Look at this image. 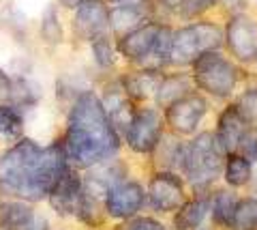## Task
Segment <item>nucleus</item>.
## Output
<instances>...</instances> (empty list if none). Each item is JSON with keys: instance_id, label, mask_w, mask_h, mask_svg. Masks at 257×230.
Instances as JSON below:
<instances>
[{"instance_id": "1", "label": "nucleus", "mask_w": 257, "mask_h": 230, "mask_svg": "<svg viewBox=\"0 0 257 230\" xmlns=\"http://www.w3.org/2000/svg\"><path fill=\"white\" fill-rule=\"evenodd\" d=\"M67 168L62 142L43 148L35 140L22 138L0 155V194L28 202L43 200Z\"/></svg>"}, {"instance_id": "2", "label": "nucleus", "mask_w": 257, "mask_h": 230, "mask_svg": "<svg viewBox=\"0 0 257 230\" xmlns=\"http://www.w3.org/2000/svg\"><path fill=\"white\" fill-rule=\"evenodd\" d=\"M67 162L75 168L107 162L118 148V133L103 108L101 99L92 93L79 95L67 121V133L62 140Z\"/></svg>"}, {"instance_id": "3", "label": "nucleus", "mask_w": 257, "mask_h": 230, "mask_svg": "<svg viewBox=\"0 0 257 230\" xmlns=\"http://www.w3.org/2000/svg\"><path fill=\"white\" fill-rule=\"evenodd\" d=\"M225 166V150L214 133L204 131L191 142L184 153L182 170L195 187H204L219 177Z\"/></svg>"}, {"instance_id": "4", "label": "nucleus", "mask_w": 257, "mask_h": 230, "mask_svg": "<svg viewBox=\"0 0 257 230\" xmlns=\"http://www.w3.org/2000/svg\"><path fill=\"white\" fill-rule=\"evenodd\" d=\"M221 43V30L212 24H193L174 33L170 62L174 65H189L204 52L214 50Z\"/></svg>"}, {"instance_id": "5", "label": "nucleus", "mask_w": 257, "mask_h": 230, "mask_svg": "<svg viewBox=\"0 0 257 230\" xmlns=\"http://www.w3.org/2000/svg\"><path fill=\"white\" fill-rule=\"evenodd\" d=\"M193 71H195V82L199 89L208 91L214 97H227L236 86L234 65L214 50L204 52L202 56L193 60Z\"/></svg>"}, {"instance_id": "6", "label": "nucleus", "mask_w": 257, "mask_h": 230, "mask_svg": "<svg viewBox=\"0 0 257 230\" xmlns=\"http://www.w3.org/2000/svg\"><path fill=\"white\" fill-rule=\"evenodd\" d=\"M163 136V121L155 110H142L133 114L126 127V142L138 153H150L155 150Z\"/></svg>"}, {"instance_id": "7", "label": "nucleus", "mask_w": 257, "mask_h": 230, "mask_svg": "<svg viewBox=\"0 0 257 230\" xmlns=\"http://www.w3.org/2000/svg\"><path fill=\"white\" fill-rule=\"evenodd\" d=\"M148 202L155 211L172 213L184 204L182 181L172 172H159L148 183Z\"/></svg>"}, {"instance_id": "8", "label": "nucleus", "mask_w": 257, "mask_h": 230, "mask_svg": "<svg viewBox=\"0 0 257 230\" xmlns=\"http://www.w3.org/2000/svg\"><path fill=\"white\" fill-rule=\"evenodd\" d=\"M82 198H84V181L77 174V170L67 168V172L60 177V181L54 185V189L47 196L52 209L58 215H77L79 207H82Z\"/></svg>"}, {"instance_id": "9", "label": "nucleus", "mask_w": 257, "mask_h": 230, "mask_svg": "<svg viewBox=\"0 0 257 230\" xmlns=\"http://www.w3.org/2000/svg\"><path fill=\"white\" fill-rule=\"evenodd\" d=\"M208 110V104L199 95H184L176 99L174 104L167 106L165 110V121L176 133H193L197 129L199 121L204 118Z\"/></svg>"}, {"instance_id": "10", "label": "nucleus", "mask_w": 257, "mask_h": 230, "mask_svg": "<svg viewBox=\"0 0 257 230\" xmlns=\"http://www.w3.org/2000/svg\"><path fill=\"white\" fill-rule=\"evenodd\" d=\"M144 202L146 194L140 183H118L105 196V211L111 217L128 219L144 207Z\"/></svg>"}, {"instance_id": "11", "label": "nucleus", "mask_w": 257, "mask_h": 230, "mask_svg": "<svg viewBox=\"0 0 257 230\" xmlns=\"http://www.w3.org/2000/svg\"><path fill=\"white\" fill-rule=\"evenodd\" d=\"M73 28L79 37L88 41L105 37V30L109 28V11L101 0H82L73 20Z\"/></svg>"}, {"instance_id": "12", "label": "nucleus", "mask_w": 257, "mask_h": 230, "mask_svg": "<svg viewBox=\"0 0 257 230\" xmlns=\"http://www.w3.org/2000/svg\"><path fill=\"white\" fill-rule=\"evenodd\" d=\"M227 43L234 56L240 60H251L257 56V22L248 15H238L229 22Z\"/></svg>"}, {"instance_id": "13", "label": "nucleus", "mask_w": 257, "mask_h": 230, "mask_svg": "<svg viewBox=\"0 0 257 230\" xmlns=\"http://www.w3.org/2000/svg\"><path fill=\"white\" fill-rule=\"evenodd\" d=\"M159 28L161 26L150 24V26H140V28L131 30L128 35H124L120 39V52H122V56L131 58V60H142L152 50V45H155Z\"/></svg>"}, {"instance_id": "14", "label": "nucleus", "mask_w": 257, "mask_h": 230, "mask_svg": "<svg viewBox=\"0 0 257 230\" xmlns=\"http://www.w3.org/2000/svg\"><path fill=\"white\" fill-rule=\"evenodd\" d=\"M244 129H246V121L240 116L236 108H227L221 114L219 129H216V140L221 142L225 153H231V150L238 148V142L242 138Z\"/></svg>"}, {"instance_id": "15", "label": "nucleus", "mask_w": 257, "mask_h": 230, "mask_svg": "<svg viewBox=\"0 0 257 230\" xmlns=\"http://www.w3.org/2000/svg\"><path fill=\"white\" fill-rule=\"evenodd\" d=\"M35 217L32 204L28 200H7L0 204V228L3 230H22Z\"/></svg>"}, {"instance_id": "16", "label": "nucleus", "mask_w": 257, "mask_h": 230, "mask_svg": "<svg viewBox=\"0 0 257 230\" xmlns=\"http://www.w3.org/2000/svg\"><path fill=\"white\" fill-rule=\"evenodd\" d=\"M142 20H144V15H142V11L138 9V7L118 5L109 11V28L120 37H124V35L131 33V30L140 28Z\"/></svg>"}, {"instance_id": "17", "label": "nucleus", "mask_w": 257, "mask_h": 230, "mask_svg": "<svg viewBox=\"0 0 257 230\" xmlns=\"http://www.w3.org/2000/svg\"><path fill=\"white\" fill-rule=\"evenodd\" d=\"M223 170H225V181L231 187H242L251 181V162L240 153H231L227 162H225Z\"/></svg>"}, {"instance_id": "18", "label": "nucleus", "mask_w": 257, "mask_h": 230, "mask_svg": "<svg viewBox=\"0 0 257 230\" xmlns=\"http://www.w3.org/2000/svg\"><path fill=\"white\" fill-rule=\"evenodd\" d=\"M229 226L231 230H257V200L255 198H244V200L236 202Z\"/></svg>"}, {"instance_id": "19", "label": "nucleus", "mask_w": 257, "mask_h": 230, "mask_svg": "<svg viewBox=\"0 0 257 230\" xmlns=\"http://www.w3.org/2000/svg\"><path fill=\"white\" fill-rule=\"evenodd\" d=\"M208 209H210V200H193V202L182 204L178 215H176V226H178V230L197 228L202 224Z\"/></svg>"}, {"instance_id": "20", "label": "nucleus", "mask_w": 257, "mask_h": 230, "mask_svg": "<svg viewBox=\"0 0 257 230\" xmlns=\"http://www.w3.org/2000/svg\"><path fill=\"white\" fill-rule=\"evenodd\" d=\"M191 91V84L189 80L184 75H174V78H167V80H163L159 84V89H157V101L161 106H170L174 104L176 99H180L184 97Z\"/></svg>"}, {"instance_id": "21", "label": "nucleus", "mask_w": 257, "mask_h": 230, "mask_svg": "<svg viewBox=\"0 0 257 230\" xmlns=\"http://www.w3.org/2000/svg\"><path fill=\"white\" fill-rule=\"evenodd\" d=\"M39 97H41V93H39V86L35 82L30 80H24V78H20V80L11 82V95H9V104H13L15 108H30L35 106Z\"/></svg>"}, {"instance_id": "22", "label": "nucleus", "mask_w": 257, "mask_h": 230, "mask_svg": "<svg viewBox=\"0 0 257 230\" xmlns=\"http://www.w3.org/2000/svg\"><path fill=\"white\" fill-rule=\"evenodd\" d=\"M24 127V114L13 104H0V136L18 138Z\"/></svg>"}, {"instance_id": "23", "label": "nucleus", "mask_w": 257, "mask_h": 230, "mask_svg": "<svg viewBox=\"0 0 257 230\" xmlns=\"http://www.w3.org/2000/svg\"><path fill=\"white\" fill-rule=\"evenodd\" d=\"M159 84H161V78L155 71H142V73H135L124 82V91L135 95V97H146L148 93L159 89Z\"/></svg>"}, {"instance_id": "24", "label": "nucleus", "mask_w": 257, "mask_h": 230, "mask_svg": "<svg viewBox=\"0 0 257 230\" xmlns=\"http://www.w3.org/2000/svg\"><path fill=\"white\" fill-rule=\"evenodd\" d=\"M236 207V198L231 192H219L212 200V217L216 224L221 226H227L229 219H231V213H234Z\"/></svg>"}, {"instance_id": "25", "label": "nucleus", "mask_w": 257, "mask_h": 230, "mask_svg": "<svg viewBox=\"0 0 257 230\" xmlns=\"http://www.w3.org/2000/svg\"><path fill=\"white\" fill-rule=\"evenodd\" d=\"M41 37H43V41L50 45H56L62 41V26H60L58 13H56L54 7L45 9L43 18H41Z\"/></svg>"}, {"instance_id": "26", "label": "nucleus", "mask_w": 257, "mask_h": 230, "mask_svg": "<svg viewBox=\"0 0 257 230\" xmlns=\"http://www.w3.org/2000/svg\"><path fill=\"white\" fill-rule=\"evenodd\" d=\"M92 56H94V62L99 65L101 69H107L114 65L116 60V54H114V47L107 41L105 37H99L92 41Z\"/></svg>"}, {"instance_id": "27", "label": "nucleus", "mask_w": 257, "mask_h": 230, "mask_svg": "<svg viewBox=\"0 0 257 230\" xmlns=\"http://www.w3.org/2000/svg\"><path fill=\"white\" fill-rule=\"evenodd\" d=\"M236 110L240 112V116L244 118V121H257V89H251V91H246L242 97L238 99V106Z\"/></svg>"}, {"instance_id": "28", "label": "nucleus", "mask_w": 257, "mask_h": 230, "mask_svg": "<svg viewBox=\"0 0 257 230\" xmlns=\"http://www.w3.org/2000/svg\"><path fill=\"white\" fill-rule=\"evenodd\" d=\"M238 150H240V155L246 157L248 162L257 160V127H253V129H244L242 138H240V142H238Z\"/></svg>"}, {"instance_id": "29", "label": "nucleus", "mask_w": 257, "mask_h": 230, "mask_svg": "<svg viewBox=\"0 0 257 230\" xmlns=\"http://www.w3.org/2000/svg\"><path fill=\"white\" fill-rule=\"evenodd\" d=\"M122 230H165L159 221L150 219V217H140V219H133L122 228Z\"/></svg>"}, {"instance_id": "30", "label": "nucleus", "mask_w": 257, "mask_h": 230, "mask_svg": "<svg viewBox=\"0 0 257 230\" xmlns=\"http://www.w3.org/2000/svg\"><path fill=\"white\" fill-rule=\"evenodd\" d=\"M210 5H214V0H182L180 7H184V13H187L189 18H193V15H197L199 11L208 9Z\"/></svg>"}, {"instance_id": "31", "label": "nucleus", "mask_w": 257, "mask_h": 230, "mask_svg": "<svg viewBox=\"0 0 257 230\" xmlns=\"http://www.w3.org/2000/svg\"><path fill=\"white\" fill-rule=\"evenodd\" d=\"M11 78L0 69V104H7L9 101V95H11Z\"/></svg>"}, {"instance_id": "32", "label": "nucleus", "mask_w": 257, "mask_h": 230, "mask_svg": "<svg viewBox=\"0 0 257 230\" xmlns=\"http://www.w3.org/2000/svg\"><path fill=\"white\" fill-rule=\"evenodd\" d=\"M22 230H47V221L45 219H41V217H32L30 221H28V224L26 226H24Z\"/></svg>"}, {"instance_id": "33", "label": "nucleus", "mask_w": 257, "mask_h": 230, "mask_svg": "<svg viewBox=\"0 0 257 230\" xmlns=\"http://www.w3.org/2000/svg\"><path fill=\"white\" fill-rule=\"evenodd\" d=\"M58 3L64 7V9H77L82 5V0H58Z\"/></svg>"}, {"instance_id": "34", "label": "nucleus", "mask_w": 257, "mask_h": 230, "mask_svg": "<svg viewBox=\"0 0 257 230\" xmlns=\"http://www.w3.org/2000/svg\"><path fill=\"white\" fill-rule=\"evenodd\" d=\"M165 3L170 7H174V5H182V0H165Z\"/></svg>"}, {"instance_id": "35", "label": "nucleus", "mask_w": 257, "mask_h": 230, "mask_svg": "<svg viewBox=\"0 0 257 230\" xmlns=\"http://www.w3.org/2000/svg\"><path fill=\"white\" fill-rule=\"evenodd\" d=\"M255 58H257V56H255Z\"/></svg>"}]
</instances>
